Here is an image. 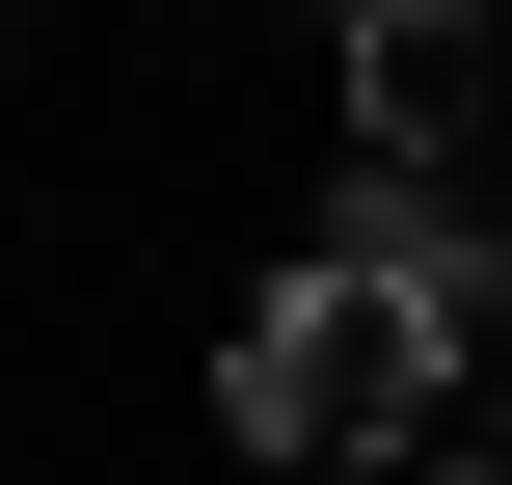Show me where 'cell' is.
Masks as SVG:
<instances>
[{
  "mask_svg": "<svg viewBox=\"0 0 512 485\" xmlns=\"http://www.w3.org/2000/svg\"><path fill=\"white\" fill-rule=\"evenodd\" d=\"M432 378H459V297H405V270H297V297H243V351H216V432L243 459H405L432 432Z\"/></svg>",
  "mask_w": 512,
  "mask_h": 485,
  "instance_id": "6da1fadb",
  "label": "cell"
},
{
  "mask_svg": "<svg viewBox=\"0 0 512 485\" xmlns=\"http://www.w3.org/2000/svg\"><path fill=\"white\" fill-rule=\"evenodd\" d=\"M351 27V135L378 162H459L486 135V0H324Z\"/></svg>",
  "mask_w": 512,
  "mask_h": 485,
  "instance_id": "7a4b0ae2",
  "label": "cell"
},
{
  "mask_svg": "<svg viewBox=\"0 0 512 485\" xmlns=\"http://www.w3.org/2000/svg\"><path fill=\"white\" fill-rule=\"evenodd\" d=\"M351 270H405V297H459V324H512V216L459 189V162H351Z\"/></svg>",
  "mask_w": 512,
  "mask_h": 485,
  "instance_id": "3957f363",
  "label": "cell"
},
{
  "mask_svg": "<svg viewBox=\"0 0 512 485\" xmlns=\"http://www.w3.org/2000/svg\"><path fill=\"white\" fill-rule=\"evenodd\" d=\"M486 485H512V459H486Z\"/></svg>",
  "mask_w": 512,
  "mask_h": 485,
  "instance_id": "277c9868",
  "label": "cell"
}]
</instances>
